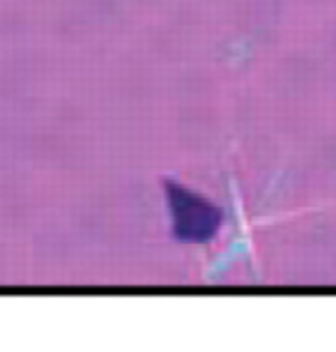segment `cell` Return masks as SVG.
<instances>
[{"label": "cell", "mask_w": 336, "mask_h": 352, "mask_svg": "<svg viewBox=\"0 0 336 352\" xmlns=\"http://www.w3.org/2000/svg\"><path fill=\"white\" fill-rule=\"evenodd\" d=\"M170 210L175 217V232L182 240H208L219 226V212L203 198L189 194L187 189L173 187L168 189Z\"/></svg>", "instance_id": "obj_1"}]
</instances>
